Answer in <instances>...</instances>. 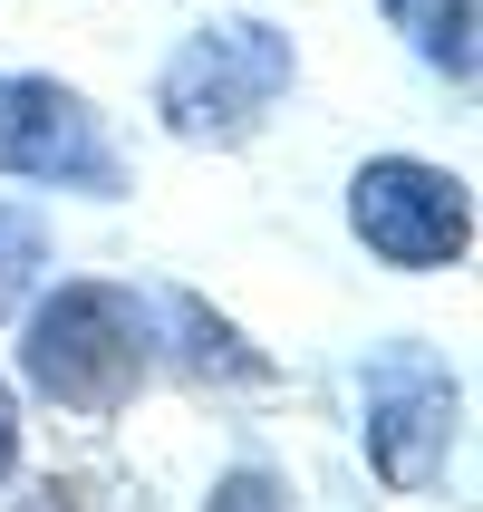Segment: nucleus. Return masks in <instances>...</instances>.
<instances>
[{
    "label": "nucleus",
    "instance_id": "7ed1b4c3",
    "mask_svg": "<svg viewBox=\"0 0 483 512\" xmlns=\"http://www.w3.org/2000/svg\"><path fill=\"white\" fill-rule=\"evenodd\" d=\"M348 223H358V242H368L377 261H397V271H445V261H464V242H474V194H464V174H445V165L377 155V165H358V184H348Z\"/></svg>",
    "mask_w": 483,
    "mask_h": 512
},
{
    "label": "nucleus",
    "instance_id": "1a4fd4ad",
    "mask_svg": "<svg viewBox=\"0 0 483 512\" xmlns=\"http://www.w3.org/2000/svg\"><path fill=\"white\" fill-rule=\"evenodd\" d=\"M213 512H281V484H271V474H232V484L213 493Z\"/></svg>",
    "mask_w": 483,
    "mask_h": 512
},
{
    "label": "nucleus",
    "instance_id": "f03ea898",
    "mask_svg": "<svg viewBox=\"0 0 483 512\" xmlns=\"http://www.w3.org/2000/svg\"><path fill=\"white\" fill-rule=\"evenodd\" d=\"M290 39L271 20H213L194 29L184 49L165 58V78H155V116H165L184 145H242L271 116V97L290 87Z\"/></svg>",
    "mask_w": 483,
    "mask_h": 512
},
{
    "label": "nucleus",
    "instance_id": "0eeeda50",
    "mask_svg": "<svg viewBox=\"0 0 483 512\" xmlns=\"http://www.w3.org/2000/svg\"><path fill=\"white\" fill-rule=\"evenodd\" d=\"M165 319H174V339H184V368H194V377H242V387H252V377H271V358H252V348L232 339L203 300H184V290H174Z\"/></svg>",
    "mask_w": 483,
    "mask_h": 512
},
{
    "label": "nucleus",
    "instance_id": "423d86ee",
    "mask_svg": "<svg viewBox=\"0 0 483 512\" xmlns=\"http://www.w3.org/2000/svg\"><path fill=\"white\" fill-rule=\"evenodd\" d=\"M377 10L416 39V58H426V68H445L455 87L474 78V0H377Z\"/></svg>",
    "mask_w": 483,
    "mask_h": 512
},
{
    "label": "nucleus",
    "instance_id": "6e6552de",
    "mask_svg": "<svg viewBox=\"0 0 483 512\" xmlns=\"http://www.w3.org/2000/svg\"><path fill=\"white\" fill-rule=\"evenodd\" d=\"M39 261H49V242H39V223H29V213H10V203H0V319L20 310V290L39 281Z\"/></svg>",
    "mask_w": 483,
    "mask_h": 512
},
{
    "label": "nucleus",
    "instance_id": "39448f33",
    "mask_svg": "<svg viewBox=\"0 0 483 512\" xmlns=\"http://www.w3.org/2000/svg\"><path fill=\"white\" fill-rule=\"evenodd\" d=\"M358 406H368V464L387 474L397 493L435 484V464H445V445H455V377H445V358H426V348H387V358H368L358 368Z\"/></svg>",
    "mask_w": 483,
    "mask_h": 512
},
{
    "label": "nucleus",
    "instance_id": "9d476101",
    "mask_svg": "<svg viewBox=\"0 0 483 512\" xmlns=\"http://www.w3.org/2000/svg\"><path fill=\"white\" fill-rule=\"evenodd\" d=\"M10 464H20V397H10V377H0V484H10Z\"/></svg>",
    "mask_w": 483,
    "mask_h": 512
},
{
    "label": "nucleus",
    "instance_id": "20e7f679",
    "mask_svg": "<svg viewBox=\"0 0 483 512\" xmlns=\"http://www.w3.org/2000/svg\"><path fill=\"white\" fill-rule=\"evenodd\" d=\"M0 174L58 184V194H126L107 116L58 78H0Z\"/></svg>",
    "mask_w": 483,
    "mask_h": 512
},
{
    "label": "nucleus",
    "instance_id": "f257e3e1",
    "mask_svg": "<svg viewBox=\"0 0 483 512\" xmlns=\"http://www.w3.org/2000/svg\"><path fill=\"white\" fill-rule=\"evenodd\" d=\"M20 368L49 406H68L87 426L116 416V406H136V387H145V300L116 290V281H58L29 310Z\"/></svg>",
    "mask_w": 483,
    "mask_h": 512
}]
</instances>
